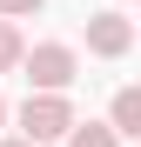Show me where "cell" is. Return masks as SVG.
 I'll use <instances>...</instances> for the list:
<instances>
[{
  "instance_id": "cell-1",
  "label": "cell",
  "mask_w": 141,
  "mask_h": 147,
  "mask_svg": "<svg viewBox=\"0 0 141 147\" xmlns=\"http://www.w3.org/2000/svg\"><path fill=\"white\" fill-rule=\"evenodd\" d=\"M20 67H27L34 94H67V87H74V74H81V60H74V47H67V40H40V47H27Z\"/></svg>"
},
{
  "instance_id": "cell-2",
  "label": "cell",
  "mask_w": 141,
  "mask_h": 147,
  "mask_svg": "<svg viewBox=\"0 0 141 147\" xmlns=\"http://www.w3.org/2000/svg\"><path fill=\"white\" fill-rule=\"evenodd\" d=\"M67 127H74V107H67V94H27V107H20V140H67Z\"/></svg>"
},
{
  "instance_id": "cell-3",
  "label": "cell",
  "mask_w": 141,
  "mask_h": 147,
  "mask_svg": "<svg viewBox=\"0 0 141 147\" xmlns=\"http://www.w3.org/2000/svg\"><path fill=\"white\" fill-rule=\"evenodd\" d=\"M128 47H134L128 13H87V54H101V60H121Z\"/></svg>"
},
{
  "instance_id": "cell-4",
  "label": "cell",
  "mask_w": 141,
  "mask_h": 147,
  "mask_svg": "<svg viewBox=\"0 0 141 147\" xmlns=\"http://www.w3.org/2000/svg\"><path fill=\"white\" fill-rule=\"evenodd\" d=\"M108 127H114V134H141V87H121V94H114Z\"/></svg>"
},
{
  "instance_id": "cell-5",
  "label": "cell",
  "mask_w": 141,
  "mask_h": 147,
  "mask_svg": "<svg viewBox=\"0 0 141 147\" xmlns=\"http://www.w3.org/2000/svg\"><path fill=\"white\" fill-rule=\"evenodd\" d=\"M67 147H121V134H114L108 120H74V127H67Z\"/></svg>"
},
{
  "instance_id": "cell-6",
  "label": "cell",
  "mask_w": 141,
  "mask_h": 147,
  "mask_svg": "<svg viewBox=\"0 0 141 147\" xmlns=\"http://www.w3.org/2000/svg\"><path fill=\"white\" fill-rule=\"evenodd\" d=\"M20 54H27L20 27H14V20H0V74H14V67H20Z\"/></svg>"
},
{
  "instance_id": "cell-7",
  "label": "cell",
  "mask_w": 141,
  "mask_h": 147,
  "mask_svg": "<svg viewBox=\"0 0 141 147\" xmlns=\"http://www.w3.org/2000/svg\"><path fill=\"white\" fill-rule=\"evenodd\" d=\"M47 0H0V20H27V13H40Z\"/></svg>"
},
{
  "instance_id": "cell-8",
  "label": "cell",
  "mask_w": 141,
  "mask_h": 147,
  "mask_svg": "<svg viewBox=\"0 0 141 147\" xmlns=\"http://www.w3.org/2000/svg\"><path fill=\"white\" fill-rule=\"evenodd\" d=\"M0 147H34V140H20V134H14V140H0Z\"/></svg>"
},
{
  "instance_id": "cell-9",
  "label": "cell",
  "mask_w": 141,
  "mask_h": 147,
  "mask_svg": "<svg viewBox=\"0 0 141 147\" xmlns=\"http://www.w3.org/2000/svg\"><path fill=\"white\" fill-rule=\"evenodd\" d=\"M0 120H7V100H0Z\"/></svg>"
}]
</instances>
